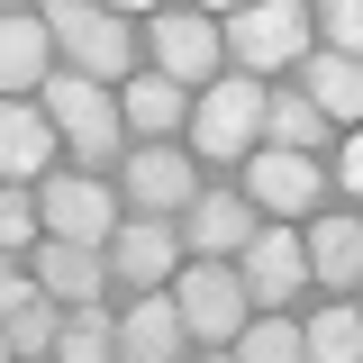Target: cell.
Returning <instances> with one entry per match:
<instances>
[{
  "mask_svg": "<svg viewBox=\"0 0 363 363\" xmlns=\"http://www.w3.org/2000/svg\"><path fill=\"white\" fill-rule=\"evenodd\" d=\"M118 363H182L191 354V336H182V318L164 291H145V300H118Z\"/></svg>",
  "mask_w": 363,
  "mask_h": 363,
  "instance_id": "obj_18",
  "label": "cell"
},
{
  "mask_svg": "<svg viewBox=\"0 0 363 363\" xmlns=\"http://www.w3.org/2000/svg\"><path fill=\"white\" fill-rule=\"evenodd\" d=\"M118 128H128V145H182V128H191V91L136 73V82H118Z\"/></svg>",
  "mask_w": 363,
  "mask_h": 363,
  "instance_id": "obj_17",
  "label": "cell"
},
{
  "mask_svg": "<svg viewBox=\"0 0 363 363\" xmlns=\"http://www.w3.org/2000/svg\"><path fill=\"white\" fill-rule=\"evenodd\" d=\"M28 245H37V191L0 182V264H28Z\"/></svg>",
  "mask_w": 363,
  "mask_h": 363,
  "instance_id": "obj_25",
  "label": "cell"
},
{
  "mask_svg": "<svg viewBox=\"0 0 363 363\" xmlns=\"http://www.w3.org/2000/svg\"><path fill=\"white\" fill-rule=\"evenodd\" d=\"M227 363H300V318H245L236 327V345H227Z\"/></svg>",
  "mask_w": 363,
  "mask_h": 363,
  "instance_id": "obj_23",
  "label": "cell"
},
{
  "mask_svg": "<svg viewBox=\"0 0 363 363\" xmlns=\"http://www.w3.org/2000/svg\"><path fill=\"white\" fill-rule=\"evenodd\" d=\"M37 28H45V45H55V64L82 73V82H100V91H118V82L145 73V64H136V18H128V9H100V0H45Z\"/></svg>",
  "mask_w": 363,
  "mask_h": 363,
  "instance_id": "obj_2",
  "label": "cell"
},
{
  "mask_svg": "<svg viewBox=\"0 0 363 363\" xmlns=\"http://www.w3.org/2000/svg\"><path fill=\"white\" fill-rule=\"evenodd\" d=\"M300 264H309V281L327 300H354V281H363V218L354 209H318V218L300 227Z\"/></svg>",
  "mask_w": 363,
  "mask_h": 363,
  "instance_id": "obj_13",
  "label": "cell"
},
{
  "mask_svg": "<svg viewBox=\"0 0 363 363\" xmlns=\"http://www.w3.org/2000/svg\"><path fill=\"white\" fill-rule=\"evenodd\" d=\"M45 363H118V318H109V300L64 309V327H55V354H45Z\"/></svg>",
  "mask_w": 363,
  "mask_h": 363,
  "instance_id": "obj_22",
  "label": "cell"
},
{
  "mask_svg": "<svg viewBox=\"0 0 363 363\" xmlns=\"http://www.w3.org/2000/svg\"><path fill=\"white\" fill-rule=\"evenodd\" d=\"M28 300H37V281H28V264H0V318H9V309H28Z\"/></svg>",
  "mask_w": 363,
  "mask_h": 363,
  "instance_id": "obj_26",
  "label": "cell"
},
{
  "mask_svg": "<svg viewBox=\"0 0 363 363\" xmlns=\"http://www.w3.org/2000/svg\"><path fill=\"white\" fill-rule=\"evenodd\" d=\"M236 291H245V309L255 318H291L300 300H309V264H300V227H255V245L236 255Z\"/></svg>",
  "mask_w": 363,
  "mask_h": 363,
  "instance_id": "obj_10",
  "label": "cell"
},
{
  "mask_svg": "<svg viewBox=\"0 0 363 363\" xmlns=\"http://www.w3.org/2000/svg\"><path fill=\"white\" fill-rule=\"evenodd\" d=\"M55 327H64V309H55L45 291L28 300V309H9V318H0V336H9V363H45V354H55Z\"/></svg>",
  "mask_w": 363,
  "mask_h": 363,
  "instance_id": "obj_24",
  "label": "cell"
},
{
  "mask_svg": "<svg viewBox=\"0 0 363 363\" xmlns=\"http://www.w3.org/2000/svg\"><path fill=\"white\" fill-rule=\"evenodd\" d=\"M45 173H64V136L45 128L37 100H0V182L37 191Z\"/></svg>",
  "mask_w": 363,
  "mask_h": 363,
  "instance_id": "obj_14",
  "label": "cell"
},
{
  "mask_svg": "<svg viewBox=\"0 0 363 363\" xmlns=\"http://www.w3.org/2000/svg\"><path fill=\"white\" fill-rule=\"evenodd\" d=\"M0 363H9V336H0Z\"/></svg>",
  "mask_w": 363,
  "mask_h": 363,
  "instance_id": "obj_28",
  "label": "cell"
},
{
  "mask_svg": "<svg viewBox=\"0 0 363 363\" xmlns=\"http://www.w3.org/2000/svg\"><path fill=\"white\" fill-rule=\"evenodd\" d=\"M200 182H209V173H200L182 145H128L118 173H109V191H118L128 218H182V209L200 200Z\"/></svg>",
  "mask_w": 363,
  "mask_h": 363,
  "instance_id": "obj_8",
  "label": "cell"
},
{
  "mask_svg": "<svg viewBox=\"0 0 363 363\" xmlns=\"http://www.w3.org/2000/svg\"><path fill=\"white\" fill-rule=\"evenodd\" d=\"M255 209H245V191L236 182H200V200L173 218V236H182V264H236L245 245H255Z\"/></svg>",
  "mask_w": 363,
  "mask_h": 363,
  "instance_id": "obj_12",
  "label": "cell"
},
{
  "mask_svg": "<svg viewBox=\"0 0 363 363\" xmlns=\"http://www.w3.org/2000/svg\"><path fill=\"white\" fill-rule=\"evenodd\" d=\"M164 300H173L182 336H191V354H227V345H236V327L255 318L227 264H182L173 281H164Z\"/></svg>",
  "mask_w": 363,
  "mask_h": 363,
  "instance_id": "obj_7",
  "label": "cell"
},
{
  "mask_svg": "<svg viewBox=\"0 0 363 363\" xmlns=\"http://www.w3.org/2000/svg\"><path fill=\"white\" fill-rule=\"evenodd\" d=\"M136 64L173 91H209L227 73L218 55V9H145L136 18Z\"/></svg>",
  "mask_w": 363,
  "mask_h": 363,
  "instance_id": "obj_4",
  "label": "cell"
},
{
  "mask_svg": "<svg viewBox=\"0 0 363 363\" xmlns=\"http://www.w3.org/2000/svg\"><path fill=\"white\" fill-rule=\"evenodd\" d=\"M236 191H245V209L264 227H309L327 209V173H318V155H272L255 145L245 164H236Z\"/></svg>",
  "mask_w": 363,
  "mask_h": 363,
  "instance_id": "obj_6",
  "label": "cell"
},
{
  "mask_svg": "<svg viewBox=\"0 0 363 363\" xmlns=\"http://www.w3.org/2000/svg\"><path fill=\"white\" fill-rule=\"evenodd\" d=\"M100 272H109V300H145L182 272V236L173 218H118L109 245H100Z\"/></svg>",
  "mask_w": 363,
  "mask_h": 363,
  "instance_id": "obj_9",
  "label": "cell"
},
{
  "mask_svg": "<svg viewBox=\"0 0 363 363\" xmlns=\"http://www.w3.org/2000/svg\"><path fill=\"white\" fill-rule=\"evenodd\" d=\"M291 91H300V100H309L336 136L363 118V64H345V55H318V45H309V55L291 64Z\"/></svg>",
  "mask_w": 363,
  "mask_h": 363,
  "instance_id": "obj_16",
  "label": "cell"
},
{
  "mask_svg": "<svg viewBox=\"0 0 363 363\" xmlns=\"http://www.w3.org/2000/svg\"><path fill=\"white\" fill-rule=\"evenodd\" d=\"M37 109H45V128L64 136V173H91V182H109L118 173V155H128V128H118V91H100L82 82V73H45L37 82Z\"/></svg>",
  "mask_w": 363,
  "mask_h": 363,
  "instance_id": "obj_1",
  "label": "cell"
},
{
  "mask_svg": "<svg viewBox=\"0 0 363 363\" xmlns=\"http://www.w3.org/2000/svg\"><path fill=\"white\" fill-rule=\"evenodd\" d=\"M291 318H300V363H363L354 300H318V309H291Z\"/></svg>",
  "mask_w": 363,
  "mask_h": 363,
  "instance_id": "obj_21",
  "label": "cell"
},
{
  "mask_svg": "<svg viewBox=\"0 0 363 363\" xmlns=\"http://www.w3.org/2000/svg\"><path fill=\"white\" fill-rule=\"evenodd\" d=\"M255 128H264V82L245 73H218L209 91H191V128H182V155L209 173V164H245L255 155Z\"/></svg>",
  "mask_w": 363,
  "mask_h": 363,
  "instance_id": "obj_5",
  "label": "cell"
},
{
  "mask_svg": "<svg viewBox=\"0 0 363 363\" xmlns=\"http://www.w3.org/2000/svg\"><path fill=\"white\" fill-rule=\"evenodd\" d=\"M327 136L336 128H327L291 82H264V128H255V145H272V155H327Z\"/></svg>",
  "mask_w": 363,
  "mask_h": 363,
  "instance_id": "obj_20",
  "label": "cell"
},
{
  "mask_svg": "<svg viewBox=\"0 0 363 363\" xmlns=\"http://www.w3.org/2000/svg\"><path fill=\"white\" fill-rule=\"evenodd\" d=\"M28 281H37L55 309H91V300H109L100 245H55V236H37V245H28Z\"/></svg>",
  "mask_w": 363,
  "mask_h": 363,
  "instance_id": "obj_15",
  "label": "cell"
},
{
  "mask_svg": "<svg viewBox=\"0 0 363 363\" xmlns=\"http://www.w3.org/2000/svg\"><path fill=\"white\" fill-rule=\"evenodd\" d=\"M218 55L245 82H291V64L309 55V0H255V9H218Z\"/></svg>",
  "mask_w": 363,
  "mask_h": 363,
  "instance_id": "obj_3",
  "label": "cell"
},
{
  "mask_svg": "<svg viewBox=\"0 0 363 363\" xmlns=\"http://www.w3.org/2000/svg\"><path fill=\"white\" fill-rule=\"evenodd\" d=\"M45 73H55V45H45L37 9H0V100H37Z\"/></svg>",
  "mask_w": 363,
  "mask_h": 363,
  "instance_id": "obj_19",
  "label": "cell"
},
{
  "mask_svg": "<svg viewBox=\"0 0 363 363\" xmlns=\"http://www.w3.org/2000/svg\"><path fill=\"white\" fill-rule=\"evenodd\" d=\"M182 363H227V354H182Z\"/></svg>",
  "mask_w": 363,
  "mask_h": 363,
  "instance_id": "obj_27",
  "label": "cell"
},
{
  "mask_svg": "<svg viewBox=\"0 0 363 363\" xmlns=\"http://www.w3.org/2000/svg\"><path fill=\"white\" fill-rule=\"evenodd\" d=\"M118 218H128L118 191L91 182V173H45L37 182V236H55V245H109Z\"/></svg>",
  "mask_w": 363,
  "mask_h": 363,
  "instance_id": "obj_11",
  "label": "cell"
}]
</instances>
